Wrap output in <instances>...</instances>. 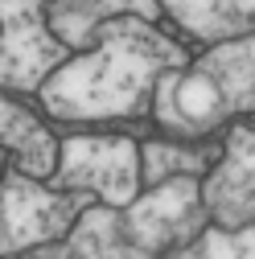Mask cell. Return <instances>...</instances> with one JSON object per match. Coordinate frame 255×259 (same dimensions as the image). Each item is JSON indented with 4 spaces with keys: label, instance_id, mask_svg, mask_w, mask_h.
<instances>
[{
    "label": "cell",
    "instance_id": "obj_1",
    "mask_svg": "<svg viewBox=\"0 0 255 259\" xmlns=\"http://www.w3.org/2000/svg\"><path fill=\"white\" fill-rule=\"evenodd\" d=\"M95 50L50 74L37 91L58 119H119L140 115L165 70H177L189 54L140 17H111L91 33Z\"/></svg>",
    "mask_w": 255,
    "mask_h": 259
},
{
    "label": "cell",
    "instance_id": "obj_2",
    "mask_svg": "<svg viewBox=\"0 0 255 259\" xmlns=\"http://www.w3.org/2000/svg\"><path fill=\"white\" fill-rule=\"evenodd\" d=\"M206 226L194 177L152 185L128 206H87L66 231V243L46 247L41 259H161Z\"/></svg>",
    "mask_w": 255,
    "mask_h": 259
},
{
    "label": "cell",
    "instance_id": "obj_3",
    "mask_svg": "<svg viewBox=\"0 0 255 259\" xmlns=\"http://www.w3.org/2000/svg\"><path fill=\"white\" fill-rule=\"evenodd\" d=\"M255 103L251 87V37L222 41L194 66L165 70L152 87V111L169 132L206 136L222 119L247 115Z\"/></svg>",
    "mask_w": 255,
    "mask_h": 259
},
{
    "label": "cell",
    "instance_id": "obj_4",
    "mask_svg": "<svg viewBox=\"0 0 255 259\" xmlns=\"http://www.w3.org/2000/svg\"><path fill=\"white\" fill-rule=\"evenodd\" d=\"M87 206L91 193H58L25 173H9L0 181V255L66 239Z\"/></svg>",
    "mask_w": 255,
    "mask_h": 259
},
{
    "label": "cell",
    "instance_id": "obj_5",
    "mask_svg": "<svg viewBox=\"0 0 255 259\" xmlns=\"http://www.w3.org/2000/svg\"><path fill=\"white\" fill-rule=\"evenodd\" d=\"M54 189L99 193L107 206H128L140 198V152L123 136H74L62 144L54 165Z\"/></svg>",
    "mask_w": 255,
    "mask_h": 259
},
{
    "label": "cell",
    "instance_id": "obj_6",
    "mask_svg": "<svg viewBox=\"0 0 255 259\" xmlns=\"http://www.w3.org/2000/svg\"><path fill=\"white\" fill-rule=\"evenodd\" d=\"M50 0H0V87L37 91L62 62V46L46 25Z\"/></svg>",
    "mask_w": 255,
    "mask_h": 259
},
{
    "label": "cell",
    "instance_id": "obj_7",
    "mask_svg": "<svg viewBox=\"0 0 255 259\" xmlns=\"http://www.w3.org/2000/svg\"><path fill=\"white\" fill-rule=\"evenodd\" d=\"M206 218L222 231H243L255 214V165H251V127H231V140L222 148V160L210 169L206 185L198 189Z\"/></svg>",
    "mask_w": 255,
    "mask_h": 259
},
{
    "label": "cell",
    "instance_id": "obj_8",
    "mask_svg": "<svg viewBox=\"0 0 255 259\" xmlns=\"http://www.w3.org/2000/svg\"><path fill=\"white\" fill-rule=\"evenodd\" d=\"M156 0H50L46 9V25L54 29V37L62 46H87L91 33L111 17H140V21H156Z\"/></svg>",
    "mask_w": 255,
    "mask_h": 259
},
{
    "label": "cell",
    "instance_id": "obj_9",
    "mask_svg": "<svg viewBox=\"0 0 255 259\" xmlns=\"http://www.w3.org/2000/svg\"><path fill=\"white\" fill-rule=\"evenodd\" d=\"M156 9L202 41L247 37L251 29V0H156Z\"/></svg>",
    "mask_w": 255,
    "mask_h": 259
},
{
    "label": "cell",
    "instance_id": "obj_10",
    "mask_svg": "<svg viewBox=\"0 0 255 259\" xmlns=\"http://www.w3.org/2000/svg\"><path fill=\"white\" fill-rule=\"evenodd\" d=\"M0 148L17 156L25 177H50L58 165V144L25 107L0 99Z\"/></svg>",
    "mask_w": 255,
    "mask_h": 259
},
{
    "label": "cell",
    "instance_id": "obj_11",
    "mask_svg": "<svg viewBox=\"0 0 255 259\" xmlns=\"http://www.w3.org/2000/svg\"><path fill=\"white\" fill-rule=\"evenodd\" d=\"M218 148H181V144H148L140 152V177L148 185H165L177 177H198L214 169Z\"/></svg>",
    "mask_w": 255,
    "mask_h": 259
},
{
    "label": "cell",
    "instance_id": "obj_12",
    "mask_svg": "<svg viewBox=\"0 0 255 259\" xmlns=\"http://www.w3.org/2000/svg\"><path fill=\"white\" fill-rule=\"evenodd\" d=\"M251 247H255L251 226H243V231H222V226L206 231L202 226L194 239H185L181 247H173L161 259H251Z\"/></svg>",
    "mask_w": 255,
    "mask_h": 259
}]
</instances>
